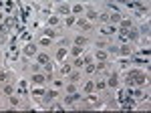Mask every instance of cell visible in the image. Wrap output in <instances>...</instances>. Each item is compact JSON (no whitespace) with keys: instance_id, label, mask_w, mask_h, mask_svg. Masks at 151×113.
Segmentation results:
<instances>
[{"instance_id":"27","label":"cell","mask_w":151,"mask_h":113,"mask_svg":"<svg viewBox=\"0 0 151 113\" xmlns=\"http://www.w3.org/2000/svg\"><path fill=\"white\" fill-rule=\"evenodd\" d=\"M57 2H60V0H57Z\"/></svg>"},{"instance_id":"8","label":"cell","mask_w":151,"mask_h":113,"mask_svg":"<svg viewBox=\"0 0 151 113\" xmlns=\"http://www.w3.org/2000/svg\"><path fill=\"white\" fill-rule=\"evenodd\" d=\"M73 69H75V67L69 65V63H65V61H63V63H58V69H57V71H58V77H63V79H65Z\"/></svg>"},{"instance_id":"17","label":"cell","mask_w":151,"mask_h":113,"mask_svg":"<svg viewBox=\"0 0 151 113\" xmlns=\"http://www.w3.org/2000/svg\"><path fill=\"white\" fill-rule=\"evenodd\" d=\"M83 53H85V49H83V46H77V45H73V46L69 49V55L73 56V59H79Z\"/></svg>"},{"instance_id":"3","label":"cell","mask_w":151,"mask_h":113,"mask_svg":"<svg viewBox=\"0 0 151 113\" xmlns=\"http://www.w3.org/2000/svg\"><path fill=\"white\" fill-rule=\"evenodd\" d=\"M55 14H58V16H69L70 14V2L69 0L55 2Z\"/></svg>"},{"instance_id":"14","label":"cell","mask_w":151,"mask_h":113,"mask_svg":"<svg viewBox=\"0 0 151 113\" xmlns=\"http://www.w3.org/2000/svg\"><path fill=\"white\" fill-rule=\"evenodd\" d=\"M40 34H42V33H40ZM36 45L42 46V49H47V46H52V38H50V36H47V34H42V36L36 41Z\"/></svg>"},{"instance_id":"10","label":"cell","mask_w":151,"mask_h":113,"mask_svg":"<svg viewBox=\"0 0 151 113\" xmlns=\"http://www.w3.org/2000/svg\"><path fill=\"white\" fill-rule=\"evenodd\" d=\"M14 93H16V89H14L12 81H8V83H4V85H2V91H0V95H4V97H10V95H14Z\"/></svg>"},{"instance_id":"6","label":"cell","mask_w":151,"mask_h":113,"mask_svg":"<svg viewBox=\"0 0 151 113\" xmlns=\"http://www.w3.org/2000/svg\"><path fill=\"white\" fill-rule=\"evenodd\" d=\"M35 61L38 63V65H48V63H52V56L48 55L47 51H38L35 56Z\"/></svg>"},{"instance_id":"24","label":"cell","mask_w":151,"mask_h":113,"mask_svg":"<svg viewBox=\"0 0 151 113\" xmlns=\"http://www.w3.org/2000/svg\"><path fill=\"white\" fill-rule=\"evenodd\" d=\"M28 71H30V73H38V71H42V65H38V63H32V65H28Z\"/></svg>"},{"instance_id":"18","label":"cell","mask_w":151,"mask_h":113,"mask_svg":"<svg viewBox=\"0 0 151 113\" xmlns=\"http://www.w3.org/2000/svg\"><path fill=\"white\" fill-rule=\"evenodd\" d=\"M8 81H12V73L0 69V83H8Z\"/></svg>"},{"instance_id":"4","label":"cell","mask_w":151,"mask_h":113,"mask_svg":"<svg viewBox=\"0 0 151 113\" xmlns=\"http://www.w3.org/2000/svg\"><path fill=\"white\" fill-rule=\"evenodd\" d=\"M36 53H38V45H36V43H28V45H24V49H22V56L26 59V61L35 59Z\"/></svg>"},{"instance_id":"1","label":"cell","mask_w":151,"mask_h":113,"mask_svg":"<svg viewBox=\"0 0 151 113\" xmlns=\"http://www.w3.org/2000/svg\"><path fill=\"white\" fill-rule=\"evenodd\" d=\"M125 83H127L129 87H133V85H137V87H143V85H147V75H145L143 71H137V69H133L131 73H127V77H125Z\"/></svg>"},{"instance_id":"11","label":"cell","mask_w":151,"mask_h":113,"mask_svg":"<svg viewBox=\"0 0 151 113\" xmlns=\"http://www.w3.org/2000/svg\"><path fill=\"white\" fill-rule=\"evenodd\" d=\"M93 59L95 61H107V59H109V51H107V49H95Z\"/></svg>"},{"instance_id":"23","label":"cell","mask_w":151,"mask_h":113,"mask_svg":"<svg viewBox=\"0 0 151 113\" xmlns=\"http://www.w3.org/2000/svg\"><path fill=\"white\" fill-rule=\"evenodd\" d=\"M50 111H60V109H65V103H52V105H47Z\"/></svg>"},{"instance_id":"16","label":"cell","mask_w":151,"mask_h":113,"mask_svg":"<svg viewBox=\"0 0 151 113\" xmlns=\"http://www.w3.org/2000/svg\"><path fill=\"white\" fill-rule=\"evenodd\" d=\"M60 22H63V20H60V16H58V14H50V16L47 18V26H50V28L58 26Z\"/></svg>"},{"instance_id":"15","label":"cell","mask_w":151,"mask_h":113,"mask_svg":"<svg viewBox=\"0 0 151 113\" xmlns=\"http://www.w3.org/2000/svg\"><path fill=\"white\" fill-rule=\"evenodd\" d=\"M67 56H69V49L60 46V49L57 51V55H55V61H57V63H63V61H65Z\"/></svg>"},{"instance_id":"20","label":"cell","mask_w":151,"mask_h":113,"mask_svg":"<svg viewBox=\"0 0 151 113\" xmlns=\"http://www.w3.org/2000/svg\"><path fill=\"white\" fill-rule=\"evenodd\" d=\"M75 20H77V16H75V14H69V16H65L63 24H65L67 28H70V26H75Z\"/></svg>"},{"instance_id":"19","label":"cell","mask_w":151,"mask_h":113,"mask_svg":"<svg viewBox=\"0 0 151 113\" xmlns=\"http://www.w3.org/2000/svg\"><path fill=\"white\" fill-rule=\"evenodd\" d=\"M8 105H10V107H20V97H18L16 93L10 95V97H8Z\"/></svg>"},{"instance_id":"22","label":"cell","mask_w":151,"mask_h":113,"mask_svg":"<svg viewBox=\"0 0 151 113\" xmlns=\"http://www.w3.org/2000/svg\"><path fill=\"white\" fill-rule=\"evenodd\" d=\"M93 45H95V49H107V46H109V43H107L105 38H97Z\"/></svg>"},{"instance_id":"2","label":"cell","mask_w":151,"mask_h":113,"mask_svg":"<svg viewBox=\"0 0 151 113\" xmlns=\"http://www.w3.org/2000/svg\"><path fill=\"white\" fill-rule=\"evenodd\" d=\"M52 79V75H47L42 71L38 73H30V87H47L48 83Z\"/></svg>"},{"instance_id":"26","label":"cell","mask_w":151,"mask_h":113,"mask_svg":"<svg viewBox=\"0 0 151 113\" xmlns=\"http://www.w3.org/2000/svg\"><path fill=\"white\" fill-rule=\"evenodd\" d=\"M0 20H2V12H0Z\"/></svg>"},{"instance_id":"7","label":"cell","mask_w":151,"mask_h":113,"mask_svg":"<svg viewBox=\"0 0 151 113\" xmlns=\"http://www.w3.org/2000/svg\"><path fill=\"white\" fill-rule=\"evenodd\" d=\"M85 8H87V4H83V2H70V14H75V16L85 14Z\"/></svg>"},{"instance_id":"5","label":"cell","mask_w":151,"mask_h":113,"mask_svg":"<svg viewBox=\"0 0 151 113\" xmlns=\"http://www.w3.org/2000/svg\"><path fill=\"white\" fill-rule=\"evenodd\" d=\"M75 24H77V28H81V30H85V33H89V30H93V28H95V24L91 22V20H87L85 16H77Z\"/></svg>"},{"instance_id":"21","label":"cell","mask_w":151,"mask_h":113,"mask_svg":"<svg viewBox=\"0 0 151 113\" xmlns=\"http://www.w3.org/2000/svg\"><path fill=\"white\" fill-rule=\"evenodd\" d=\"M107 89V81L105 79H95V91H105Z\"/></svg>"},{"instance_id":"25","label":"cell","mask_w":151,"mask_h":113,"mask_svg":"<svg viewBox=\"0 0 151 113\" xmlns=\"http://www.w3.org/2000/svg\"><path fill=\"white\" fill-rule=\"evenodd\" d=\"M6 43V33H0V45H4Z\"/></svg>"},{"instance_id":"12","label":"cell","mask_w":151,"mask_h":113,"mask_svg":"<svg viewBox=\"0 0 151 113\" xmlns=\"http://www.w3.org/2000/svg\"><path fill=\"white\" fill-rule=\"evenodd\" d=\"M73 45L83 46V49H85V46L89 45V38H87L85 34H75V36H73Z\"/></svg>"},{"instance_id":"13","label":"cell","mask_w":151,"mask_h":113,"mask_svg":"<svg viewBox=\"0 0 151 113\" xmlns=\"http://www.w3.org/2000/svg\"><path fill=\"white\" fill-rule=\"evenodd\" d=\"M89 93H95V79H89L81 87V95H89Z\"/></svg>"},{"instance_id":"9","label":"cell","mask_w":151,"mask_h":113,"mask_svg":"<svg viewBox=\"0 0 151 113\" xmlns=\"http://www.w3.org/2000/svg\"><path fill=\"white\" fill-rule=\"evenodd\" d=\"M119 87V75L117 73H111L107 77V89H117Z\"/></svg>"}]
</instances>
